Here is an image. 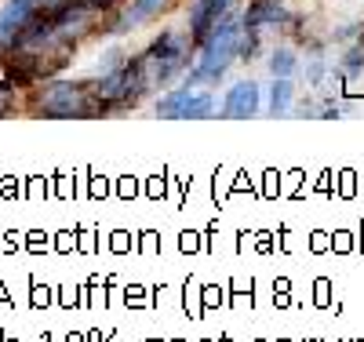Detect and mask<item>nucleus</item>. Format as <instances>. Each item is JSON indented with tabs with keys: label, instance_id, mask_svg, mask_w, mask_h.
<instances>
[{
	"label": "nucleus",
	"instance_id": "f257e3e1",
	"mask_svg": "<svg viewBox=\"0 0 364 342\" xmlns=\"http://www.w3.org/2000/svg\"><path fill=\"white\" fill-rule=\"evenodd\" d=\"M237 41H240V18L230 11L211 33L200 41V58H197V66L193 73L186 77L190 87H208V84H219L226 77V70L237 62Z\"/></svg>",
	"mask_w": 364,
	"mask_h": 342
},
{
	"label": "nucleus",
	"instance_id": "f03ea898",
	"mask_svg": "<svg viewBox=\"0 0 364 342\" xmlns=\"http://www.w3.org/2000/svg\"><path fill=\"white\" fill-rule=\"evenodd\" d=\"M37 117H55V120H73V117H99L95 95H91V80H51L37 91L33 102Z\"/></svg>",
	"mask_w": 364,
	"mask_h": 342
},
{
	"label": "nucleus",
	"instance_id": "7ed1b4c3",
	"mask_svg": "<svg viewBox=\"0 0 364 342\" xmlns=\"http://www.w3.org/2000/svg\"><path fill=\"white\" fill-rule=\"evenodd\" d=\"M190 37H182V33H161L154 44H149L146 51H142V66H146V73H149V84L154 87H164V84H171L182 70H186V62H190Z\"/></svg>",
	"mask_w": 364,
	"mask_h": 342
},
{
	"label": "nucleus",
	"instance_id": "20e7f679",
	"mask_svg": "<svg viewBox=\"0 0 364 342\" xmlns=\"http://www.w3.org/2000/svg\"><path fill=\"white\" fill-rule=\"evenodd\" d=\"M157 117L164 120H204L215 113V95L204 87H190V84H182L175 91H168L164 99H157Z\"/></svg>",
	"mask_w": 364,
	"mask_h": 342
},
{
	"label": "nucleus",
	"instance_id": "39448f33",
	"mask_svg": "<svg viewBox=\"0 0 364 342\" xmlns=\"http://www.w3.org/2000/svg\"><path fill=\"white\" fill-rule=\"evenodd\" d=\"M233 4H237V0H193V8H190V33H186L190 44L200 48V41L233 11Z\"/></svg>",
	"mask_w": 364,
	"mask_h": 342
},
{
	"label": "nucleus",
	"instance_id": "423d86ee",
	"mask_svg": "<svg viewBox=\"0 0 364 342\" xmlns=\"http://www.w3.org/2000/svg\"><path fill=\"white\" fill-rule=\"evenodd\" d=\"M262 91H259V84L255 80H240V84H233L230 91H226V102H223V117H230V120H248V117H255L259 109H262Z\"/></svg>",
	"mask_w": 364,
	"mask_h": 342
},
{
	"label": "nucleus",
	"instance_id": "0eeeda50",
	"mask_svg": "<svg viewBox=\"0 0 364 342\" xmlns=\"http://www.w3.org/2000/svg\"><path fill=\"white\" fill-rule=\"evenodd\" d=\"M288 22V8L281 0H252L248 11L240 15L245 29H262V26H284Z\"/></svg>",
	"mask_w": 364,
	"mask_h": 342
},
{
	"label": "nucleus",
	"instance_id": "6e6552de",
	"mask_svg": "<svg viewBox=\"0 0 364 342\" xmlns=\"http://www.w3.org/2000/svg\"><path fill=\"white\" fill-rule=\"evenodd\" d=\"M299 70H302V62H299V51H295V48L281 44V48H273V51H269V77H284V80H291Z\"/></svg>",
	"mask_w": 364,
	"mask_h": 342
},
{
	"label": "nucleus",
	"instance_id": "1a4fd4ad",
	"mask_svg": "<svg viewBox=\"0 0 364 342\" xmlns=\"http://www.w3.org/2000/svg\"><path fill=\"white\" fill-rule=\"evenodd\" d=\"M291 102H295V87H291V80H284V77H273V87H269V113L273 117H284V113H291Z\"/></svg>",
	"mask_w": 364,
	"mask_h": 342
},
{
	"label": "nucleus",
	"instance_id": "9d476101",
	"mask_svg": "<svg viewBox=\"0 0 364 342\" xmlns=\"http://www.w3.org/2000/svg\"><path fill=\"white\" fill-rule=\"evenodd\" d=\"M339 66H343V77H353L360 66H364V41L357 44V48H350L346 55H343V62H339Z\"/></svg>",
	"mask_w": 364,
	"mask_h": 342
},
{
	"label": "nucleus",
	"instance_id": "9b49d317",
	"mask_svg": "<svg viewBox=\"0 0 364 342\" xmlns=\"http://www.w3.org/2000/svg\"><path fill=\"white\" fill-rule=\"evenodd\" d=\"M324 77H328V62H324V58L306 62V80H310V84H321Z\"/></svg>",
	"mask_w": 364,
	"mask_h": 342
},
{
	"label": "nucleus",
	"instance_id": "f8f14e48",
	"mask_svg": "<svg viewBox=\"0 0 364 342\" xmlns=\"http://www.w3.org/2000/svg\"><path fill=\"white\" fill-rule=\"evenodd\" d=\"M15 109V84H0V117Z\"/></svg>",
	"mask_w": 364,
	"mask_h": 342
}]
</instances>
